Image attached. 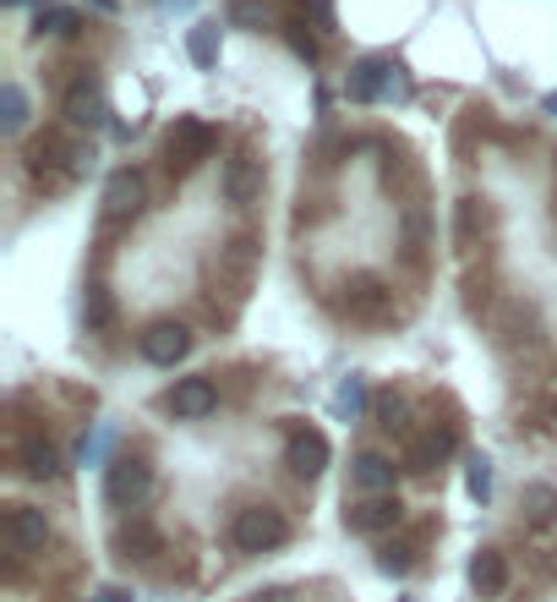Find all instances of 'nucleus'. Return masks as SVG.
Listing matches in <instances>:
<instances>
[{
	"mask_svg": "<svg viewBox=\"0 0 557 602\" xmlns=\"http://www.w3.org/2000/svg\"><path fill=\"white\" fill-rule=\"evenodd\" d=\"M88 170H94V149L66 143L61 132H50V138H39V143L28 149V175H33V181H44V175L77 181V175H88Z\"/></svg>",
	"mask_w": 557,
	"mask_h": 602,
	"instance_id": "obj_1",
	"label": "nucleus"
},
{
	"mask_svg": "<svg viewBox=\"0 0 557 602\" xmlns=\"http://www.w3.org/2000/svg\"><path fill=\"white\" fill-rule=\"evenodd\" d=\"M230 537H236V548H241V553H274V548L290 542V520L278 515L274 504H252V509H241V515H236Z\"/></svg>",
	"mask_w": 557,
	"mask_h": 602,
	"instance_id": "obj_2",
	"label": "nucleus"
},
{
	"mask_svg": "<svg viewBox=\"0 0 557 602\" xmlns=\"http://www.w3.org/2000/svg\"><path fill=\"white\" fill-rule=\"evenodd\" d=\"M153 493V465L142 454H116L105 465V498L121 504V509H138L142 498Z\"/></svg>",
	"mask_w": 557,
	"mask_h": 602,
	"instance_id": "obj_3",
	"label": "nucleus"
},
{
	"mask_svg": "<svg viewBox=\"0 0 557 602\" xmlns=\"http://www.w3.org/2000/svg\"><path fill=\"white\" fill-rule=\"evenodd\" d=\"M400 520H405V504H400L394 493H367L361 504L345 509V526H350L356 537H383V531H394Z\"/></svg>",
	"mask_w": 557,
	"mask_h": 602,
	"instance_id": "obj_4",
	"label": "nucleus"
},
{
	"mask_svg": "<svg viewBox=\"0 0 557 602\" xmlns=\"http://www.w3.org/2000/svg\"><path fill=\"white\" fill-rule=\"evenodd\" d=\"M164 153H170V170H197L208 153H214V127L208 121H175L170 138H164Z\"/></svg>",
	"mask_w": 557,
	"mask_h": 602,
	"instance_id": "obj_5",
	"label": "nucleus"
},
{
	"mask_svg": "<svg viewBox=\"0 0 557 602\" xmlns=\"http://www.w3.org/2000/svg\"><path fill=\"white\" fill-rule=\"evenodd\" d=\"M66 121H72V127H88V132L110 127V99H105V88H99L94 77H77V83L66 88Z\"/></svg>",
	"mask_w": 557,
	"mask_h": 602,
	"instance_id": "obj_6",
	"label": "nucleus"
},
{
	"mask_svg": "<svg viewBox=\"0 0 557 602\" xmlns=\"http://www.w3.org/2000/svg\"><path fill=\"white\" fill-rule=\"evenodd\" d=\"M186 351H192V329H186V323L164 318V323H148V329H142V356H148L153 367H175Z\"/></svg>",
	"mask_w": 557,
	"mask_h": 602,
	"instance_id": "obj_7",
	"label": "nucleus"
},
{
	"mask_svg": "<svg viewBox=\"0 0 557 602\" xmlns=\"http://www.w3.org/2000/svg\"><path fill=\"white\" fill-rule=\"evenodd\" d=\"M50 542V520H44V509H33V504H11L6 509V548L11 553H39Z\"/></svg>",
	"mask_w": 557,
	"mask_h": 602,
	"instance_id": "obj_8",
	"label": "nucleus"
},
{
	"mask_svg": "<svg viewBox=\"0 0 557 602\" xmlns=\"http://www.w3.org/2000/svg\"><path fill=\"white\" fill-rule=\"evenodd\" d=\"M328 439H323V433H317V428H295V433H290V444H284V465H290V471H295V476H306V482H312V476H323V471H328Z\"/></svg>",
	"mask_w": 557,
	"mask_h": 602,
	"instance_id": "obj_9",
	"label": "nucleus"
},
{
	"mask_svg": "<svg viewBox=\"0 0 557 602\" xmlns=\"http://www.w3.org/2000/svg\"><path fill=\"white\" fill-rule=\"evenodd\" d=\"M454 450H459V433H454L448 422H443V428H426L421 439H411V444H405V471L426 476V471H432L437 460H448Z\"/></svg>",
	"mask_w": 557,
	"mask_h": 602,
	"instance_id": "obj_10",
	"label": "nucleus"
},
{
	"mask_svg": "<svg viewBox=\"0 0 557 602\" xmlns=\"http://www.w3.org/2000/svg\"><path fill=\"white\" fill-rule=\"evenodd\" d=\"M164 406H170L181 422H197V417H208V411L219 406V389H214L208 378H181V384L164 395Z\"/></svg>",
	"mask_w": 557,
	"mask_h": 602,
	"instance_id": "obj_11",
	"label": "nucleus"
},
{
	"mask_svg": "<svg viewBox=\"0 0 557 602\" xmlns=\"http://www.w3.org/2000/svg\"><path fill=\"white\" fill-rule=\"evenodd\" d=\"M389 72H394L389 55H367V61H356V66H350V99H356V105H378V99L389 94Z\"/></svg>",
	"mask_w": 557,
	"mask_h": 602,
	"instance_id": "obj_12",
	"label": "nucleus"
},
{
	"mask_svg": "<svg viewBox=\"0 0 557 602\" xmlns=\"http://www.w3.org/2000/svg\"><path fill=\"white\" fill-rule=\"evenodd\" d=\"M258 192H263V159H252V153H236V159H225V197L247 208Z\"/></svg>",
	"mask_w": 557,
	"mask_h": 602,
	"instance_id": "obj_13",
	"label": "nucleus"
},
{
	"mask_svg": "<svg viewBox=\"0 0 557 602\" xmlns=\"http://www.w3.org/2000/svg\"><path fill=\"white\" fill-rule=\"evenodd\" d=\"M142 214V175L138 170H116L105 181V219H132Z\"/></svg>",
	"mask_w": 557,
	"mask_h": 602,
	"instance_id": "obj_14",
	"label": "nucleus"
},
{
	"mask_svg": "<svg viewBox=\"0 0 557 602\" xmlns=\"http://www.w3.org/2000/svg\"><path fill=\"white\" fill-rule=\"evenodd\" d=\"M394 460L383 450H361L356 460H350V482L361 487V493H394Z\"/></svg>",
	"mask_w": 557,
	"mask_h": 602,
	"instance_id": "obj_15",
	"label": "nucleus"
},
{
	"mask_svg": "<svg viewBox=\"0 0 557 602\" xmlns=\"http://www.w3.org/2000/svg\"><path fill=\"white\" fill-rule=\"evenodd\" d=\"M389 307H394V291L383 280H356L350 297H345V312L356 323H378V318H389Z\"/></svg>",
	"mask_w": 557,
	"mask_h": 602,
	"instance_id": "obj_16",
	"label": "nucleus"
},
{
	"mask_svg": "<svg viewBox=\"0 0 557 602\" xmlns=\"http://www.w3.org/2000/svg\"><path fill=\"white\" fill-rule=\"evenodd\" d=\"M470 587H476V598H503L509 592V559L498 548H481L470 559Z\"/></svg>",
	"mask_w": 557,
	"mask_h": 602,
	"instance_id": "obj_17",
	"label": "nucleus"
},
{
	"mask_svg": "<svg viewBox=\"0 0 557 602\" xmlns=\"http://www.w3.org/2000/svg\"><path fill=\"white\" fill-rule=\"evenodd\" d=\"M219 33H225L219 22H197V28L186 33V55H192L197 72H214V66H219Z\"/></svg>",
	"mask_w": 557,
	"mask_h": 602,
	"instance_id": "obj_18",
	"label": "nucleus"
},
{
	"mask_svg": "<svg viewBox=\"0 0 557 602\" xmlns=\"http://www.w3.org/2000/svg\"><path fill=\"white\" fill-rule=\"evenodd\" d=\"M367 400H372V395H367V378H361V373H350V378H339V389H334V400H328V406H334V417H339V422H361Z\"/></svg>",
	"mask_w": 557,
	"mask_h": 602,
	"instance_id": "obj_19",
	"label": "nucleus"
},
{
	"mask_svg": "<svg viewBox=\"0 0 557 602\" xmlns=\"http://www.w3.org/2000/svg\"><path fill=\"white\" fill-rule=\"evenodd\" d=\"M372 411H378V428H383V433H394V439H405V444H411V400H405V395H394V389H389V395H378V400H372Z\"/></svg>",
	"mask_w": 557,
	"mask_h": 602,
	"instance_id": "obj_20",
	"label": "nucleus"
},
{
	"mask_svg": "<svg viewBox=\"0 0 557 602\" xmlns=\"http://www.w3.org/2000/svg\"><path fill=\"white\" fill-rule=\"evenodd\" d=\"M17 460H22V476H33V482H50V476H61V454H55V444H50V439H28Z\"/></svg>",
	"mask_w": 557,
	"mask_h": 602,
	"instance_id": "obj_21",
	"label": "nucleus"
},
{
	"mask_svg": "<svg viewBox=\"0 0 557 602\" xmlns=\"http://www.w3.org/2000/svg\"><path fill=\"white\" fill-rule=\"evenodd\" d=\"M116 548H121V559H153L159 553V531L148 520H132V526L116 531Z\"/></svg>",
	"mask_w": 557,
	"mask_h": 602,
	"instance_id": "obj_22",
	"label": "nucleus"
},
{
	"mask_svg": "<svg viewBox=\"0 0 557 602\" xmlns=\"http://www.w3.org/2000/svg\"><path fill=\"white\" fill-rule=\"evenodd\" d=\"M520 504H525L531 526H553V520H557V487H547V482H531Z\"/></svg>",
	"mask_w": 557,
	"mask_h": 602,
	"instance_id": "obj_23",
	"label": "nucleus"
},
{
	"mask_svg": "<svg viewBox=\"0 0 557 602\" xmlns=\"http://www.w3.org/2000/svg\"><path fill=\"white\" fill-rule=\"evenodd\" d=\"M0 127H6V132H22V127H28V94H22L17 83L0 88Z\"/></svg>",
	"mask_w": 557,
	"mask_h": 602,
	"instance_id": "obj_24",
	"label": "nucleus"
},
{
	"mask_svg": "<svg viewBox=\"0 0 557 602\" xmlns=\"http://www.w3.org/2000/svg\"><path fill=\"white\" fill-rule=\"evenodd\" d=\"M33 33H77V11L72 6H39L33 11Z\"/></svg>",
	"mask_w": 557,
	"mask_h": 602,
	"instance_id": "obj_25",
	"label": "nucleus"
},
{
	"mask_svg": "<svg viewBox=\"0 0 557 602\" xmlns=\"http://www.w3.org/2000/svg\"><path fill=\"white\" fill-rule=\"evenodd\" d=\"M284 39H290V50L301 55V61H317L323 55V39L306 28V17H295V22H284Z\"/></svg>",
	"mask_w": 557,
	"mask_h": 602,
	"instance_id": "obj_26",
	"label": "nucleus"
},
{
	"mask_svg": "<svg viewBox=\"0 0 557 602\" xmlns=\"http://www.w3.org/2000/svg\"><path fill=\"white\" fill-rule=\"evenodd\" d=\"M465 487H470V498H481V504L492 498V460H487V454H470V460H465Z\"/></svg>",
	"mask_w": 557,
	"mask_h": 602,
	"instance_id": "obj_27",
	"label": "nucleus"
},
{
	"mask_svg": "<svg viewBox=\"0 0 557 602\" xmlns=\"http://www.w3.org/2000/svg\"><path fill=\"white\" fill-rule=\"evenodd\" d=\"M411 565H416V542H389V548L378 553V570H383V576H405Z\"/></svg>",
	"mask_w": 557,
	"mask_h": 602,
	"instance_id": "obj_28",
	"label": "nucleus"
},
{
	"mask_svg": "<svg viewBox=\"0 0 557 602\" xmlns=\"http://www.w3.org/2000/svg\"><path fill=\"white\" fill-rule=\"evenodd\" d=\"M487 219H492L487 203H481V197H465V203H459V241H470L476 230H487Z\"/></svg>",
	"mask_w": 557,
	"mask_h": 602,
	"instance_id": "obj_29",
	"label": "nucleus"
},
{
	"mask_svg": "<svg viewBox=\"0 0 557 602\" xmlns=\"http://www.w3.org/2000/svg\"><path fill=\"white\" fill-rule=\"evenodd\" d=\"M230 22L236 28H274L269 6H258V0H230Z\"/></svg>",
	"mask_w": 557,
	"mask_h": 602,
	"instance_id": "obj_30",
	"label": "nucleus"
},
{
	"mask_svg": "<svg viewBox=\"0 0 557 602\" xmlns=\"http://www.w3.org/2000/svg\"><path fill=\"white\" fill-rule=\"evenodd\" d=\"M110 444H116V428H110V422H99V428H94V439H83L77 460H83V465H99V460L110 454Z\"/></svg>",
	"mask_w": 557,
	"mask_h": 602,
	"instance_id": "obj_31",
	"label": "nucleus"
},
{
	"mask_svg": "<svg viewBox=\"0 0 557 602\" xmlns=\"http://www.w3.org/2000/svg\"><path fill=\"white\" fill-rule=\"evenodd\" d=\"M110 312H116V307H110V291H105V286H88V301H83L88 329H105V323H110Z\"/></svg>",
	"mask_w": 557,
	"mask_h": 602,
	"instance_id": "obj_32",
	"label": "nucleus"
},
{
	"mask_svg": "<svg viewBox=\"0 0 557 602\" xmlns=\"http://www.w3.org/2000/svg\"><path fill=\"white\" fill-rule=\"evenodd\" d=\"M252 258H258V241H252V236H236V241H230V252H225V264H230L236 275H247V269H252Z\"/></svg>",
	"mask_w": 557,
	"mask_h": 602,
	"instance_id": "obj_33",
	"label": "nucleus"
},
{
	"mask_svg": "<svg viewBox=\"0 0 557 602\" xmlns=\"http://www.w3.org/2000/svg\"><path fill=\"white\" fill-rule=\"evenodd\" d=\"M411 94H416V88H411V72L394 61V72H389V94H383V99H400V105H405Z\"/></svg>",
	"mask_w": 557,
	"mask_h": 602,
	"instance_id": "obj_34",
	"label": "nucleus"
},
{
	"mask_svg": "<svg viewBox=\"0 0 557 602\" xmlns=\"http://www.w3.org/2000/svg\"><path fill=\"white\" fill-rule=\"evenodd\" d=\"M306 6H312L317 28H323V33H334V0H306Z\"/></svg>",
	"mask_w": 557,
	"mask_h": 602,
	"instance_id": "obj_35",
	"label": "nucleus"
},
{
	"mask_svg": "<svg viewBox=\"0 0 557 602\" xmlns=\"http://www.w3.org/2000/svg\"><path fill=\"white\" fill-rule=\"evenodd\" d=\"M247 602H295V592L290 587H269V592H258V598H247Z\"/></svg>",
	"mask_w": 557,
	"mask_h": 602,
	"instance_id": "obj_36",
	"label": "nucleus"
},
{
	"mask_svg": "<svg viewBox=\"0 0 557 602\" xmlns=\"http://www.w3.org/2000/svg\"><path fill=\"white\" fill-rule=\"evenodd\" d=\"M88 602H132V592H121V587H105V592H94Z\"/></svg>",
	"mask_w": 557,
	"mask_h": 602,
	"instance_id": "obj_37",
	"label": "nucleus"
},
{
	"mask_svg": "<svg viewBox=\"0 0 557 602\" xmlns=\"http://www.w3.org/2000/svg\"><path fill=\"white\" fill-rule=\"evenodd\" d=\"M542 110H547V116L557 121V94H547V99H542Z\"/></svg>",
	"mask_w": 557,
	"mask_h": 602,
	"instance_id": "obj_38",
	"label": "nucleus"
},
{
	"mask_svg": "<svg viewBox=\"0 0 557 602\" xmlns=\"http://www.w3.org/2000/svg\"><path fill=\"white\" fill-rule=\"evenodd\" d=\"M88 6H94V11H116L121 0H88Z\"/></svg>",
	"mask_w": 557,
	"mask_h": 602,
	"instance_id": "obj_39",
	"label": "nucleus"
}]
</instances>
